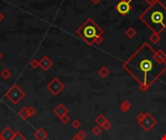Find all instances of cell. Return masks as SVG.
Segmentation results:
<instances>
[{
  "instance_id": "obj_12",
  "label": "cell",
  "mask_w": 166,
  "mask_h": 140,
  "mask_svg": "<svg viewBox=\"0 0 166 140\" xmlns=\"http://www.w3.org/2000/svg\"><path fill=\"white\" fill-rule=\"evenodd\" d=\"M0 76H1V78H3L4 80H8V79H10V77L12 76V72L10 69L4 68V69H2L1 72H0Z\"/></svg>"
},
{
  "instance_id": "obj_3",
  "label": "cell",
  "mask_w": 166,
  "mask_h": 140,
  "mask_svg": "<svg viewBox=\"0 0 166 140\" xmlns=\"http://www.w3.org/2000/svg\"><path fill=\"white\" fill-rule=\"evenodd\" d=\"M103 30H102L97 23H96L92 19H87L84 22L81 27L77 29L76 34L83 39L84 42L89 44H92L93 42L96 43H100L102 41V34H103Z\"/></svg>"
},
{
  "instance_id": "obj_6",
  "label": "cell",
  "mask_w": 166,
  "mask_h": 140,
  "mask_svg": "<svg viewBox=\"0 0 166 140\" xmlns=\"http://www.w3.org/2000/svg\"><path fill=\"white\" fill-rule=\"evenodd\" d=\"M47 89H48V91H50L53 95L56 96L63 91V89H64V85H63L57 78H53V80L47 85Z\"/></svg>"
},
{
  "instance_id": "obj_24",
  "label": "cell",
  "mask_w": 166,
  "mask_h": 140,
  "mask_svg": "<svg viewBox=\"0 0 166 140\" xmlns=\"http://www.w3.org/2000/svg\"><path fill=\"white\" fill-rule=\"evenodd\" d=\"M2 57H3V54H2V53H1V52H0V59H1Z\"/></svg>"
},
{
  "instance_id": "obj_1",
  "label": "cell",
  "mask_w": 166,
  "mask_h": 140,
  "mask_svg": "<svg viewBox=\"0 0 166 140\" xmlns=\"http://www.w3.org/2000/svg\"><path fill=\"white\" fill-rule=\"evenodd\" d=\"M123 68L142 87L148 88L166 70V62H158L156 52L148 43H144L124 62Z\"/></svg>"
},
{
  "instance_id": "obj_8",
  "label": "cell",
  "mask_w": 166,
  "mask_h": 140,
  "mask_svg": "<svg viewBox=\"0 0 166 140\" xmlns=\"http://www.w3.org/2000/svg\"><path fill=\"white\" fill-rule=\"evenodd\" d=\"M15 135V132L11 129L10 127H6L3 129V130L0 132V137L4 140H12Z\"/></svg>"
},
{
  "instance_id": "obj_2",
  "label": "cell",
  "mask_w": 166,
  "mask_h": 140,
  "mask_svg": "<svg viewBox=\"0 0 166 140\" xmlns=\"http://www.w3.org/2000/svg\"><path fill=\"white\" fill-rule=\"evenodd\" d=\"M139 20L153 33L160 34L166 28V7L158 0L155 4L149 6L139 16Z\"/></svg>"
},
{
  "instance_id": "obj_9",
  "label": "cell",
  "mask_w": 166,
  "mask_h": 140,
  "mask_svg": "<svg viewBox=\"0 0 166 140\" xmlns=\"http://www.w3.org/2000/svg\"><path fill=\"white\" fill-rule=\"evenodd\" d=\"M33 136H34V138L36 140H45L48 137V132L44 129H42V127H39L33 133Z\"/></svg>"
},
{
  "instance_id": "obj_21",
  "label": "cell",
  "mask_w": 166,
  "mask_h": 140,
  "mask_svg": "<svg viewBox=\"0 0 166 140\" xmlns=\"http://www.w3.org/2000/svg\"><path fill=\"white\" fill-rule=\"evenodd\" d=\"M73 124V127H78L80 126V124H79V122H77V121L73 122V124Z\"/></svg>"
},
{
  "instance_id": "obj_25",
  "label": "cell",
  "mask_w": 166,
  "mask_h": 140,
  "mask_svg": "<svg viewBox=\"0 0 166 140\" xmlns=\"http://www.w3.org/2000/svg\"><path fill=\"white\" fill-rule=\"evenodd\" d=\"M72 140H79V138H77V137H75V138H73Z\"/></svg>"
},
{
  "instance_id": "obj_4",
  "label": "cell",
  "mask_w": 166,
  "mask_h": 140,
  "mask_svg": "<svg viewBox=\"0 0 166 140\" xmlns=\"http://www.w3.org/2000/svg\"><path fill=\"white\" fill-rule=\"evenodd\" d=\"M25 92L22 90L18 85H13L5 93V97L8 98L13 104L17 105L20 102L23 97L25 96Z\"/></svg>"
},
{
  "instance_id": "obj_7",
  "label": "cell",
  "mask_w": 166,
  "mask_h": 140,
  "mask_svg": "<svg viewBox=\"0 0 166 140\" xmlns=\"http://www.w3.org/2000/svg\"><path fill=\"white\" fill-rule=\"evenodd\" d=\"M39 66L43 70H45V71H47V70H49L53 66V60L49 57L44 56L39 60Z\"/></svg>"
},
{
  "instance_id": "obj_23",
  "label": "cell",
  "mask_w": 166,
  "mask_h": 140,
  "mask_svg": "<svg viewBox=\"0 0 166 140\" xmlns=\"http://www.w3.org/2000/svg\"><path fill=\"white\" fill-rule=\"evenodd\" d=\"M4 19V15H3L1 12H0V23H1V21Z\"/></svg>"
},
{
  "instance_id": "obj_11",
  "label": "cell",
  "mask_w": 166,
  "mask_h": 140,
  "mask_svg": "<svg viewBox=\"0 0 166 140\" xmlns=\"http://www.w3.org/2000/svg\"><path fill=\"white\" fill-rule=\"evenodd\" d=\"M18 114H19V116L23 119V120L26 121L27 119L29 118V115H28V110H27V107L26 106H23L20 109V111L18 112Z\"/></svg>"
},
{
  "instance_id": "obj_20",
  "label": "cell",
  "mask_w": 166,
  "mask_h": 140,
  "mask_svg": "<svg viewBox=\"0 0 166 140\" xmlns=\"http://www.w3.org/2000/svg\"><path fill=\"white\" fill-rule=\"evenodd\" d=\"M100 73L103 76H105V75H107L108 74V70H107V68L106 67H104V68H102L101 69V71H100Z\"/></svg>"
},
{
  "instance_id": "obj_26",
  "label": "cell",
  "mask_w": 166,
  "mask_h": 140,
  "mask_svg": "<svg viewBox=\"0 0 166 140\" xmlns=\"http://www.w3.org/2000/svg\"><path fill=\"white\" fill-rule=\"evenodd\" d=\"M0 140H4V139H2V138H1V137H0Z\"/></svg>"
},
{
  "instance_id": "obj_5",
  "label": "cell",
  "mask_w": 166,
  "mask_h": 140,
  "mask_svg": "<svg viewBox=\"0 0 166 140\" xmlns=\"http://www.w3.org/2000/svg\"><path fill=\"white\" fill-rule=\"evenodd\" d=\"M132 0H120L117 4L115 6V10L122 16H126L127 14L130 13L132 10L131 5Z\"/></svg>"
},
{
  "instance_id": "obj_14",
  "label": "cell",
  "mask_w": 166,
  "mask_h": 140,
  "mask_svg": "<svg viewBox=\"0 0 166 140\" xmlns=\"http://www.w3.org/2000/svg\"><path fill=\"white\" fill-rule=\"evenodd\" d=\"M125 34H126V36H127V37L132 38L135 34H136V31H135V29L133 28V27H129V28L126 30Z\"/></svg>"
},
{
  "instance_id": "obj_10",
  "label": "cell",
  "mask_w": 166,
  "mask_h": 140,
  "mask_svg": "<svg viewBox=\"0 0 166 140\" xmlns=\"http://www.w3.org/2000/svg\"><path fill=\"white\" fill-rule=\"evenodd\" d=\"M53 112H55L56 115H57V116L60 118V117H62V116H64V115H66V113H67V109H66L62 104H58L55 108Z\"/></svg>"
},
{
  "instance_id": "obj_19",
  "label": "cell",
  "mask_w": 166,
  "mask_h": 140,
  "mask_svg": "<svg viewBox=\"0 0 166 140\" xmlns=\"http://www.w3.org/2000/svg\"><path fill=\"white\" fill-rule=\"evenodd\" d=\"M60 120H61V122H62V123L66 124V123H67V122H68V117L66 116V115H64V116L60 117Z\"/></svg>"
},
{
  "instance_id": "obj_15",
  "label": "cell",
  "mask_w": 166,
  "mask_h": 140,
  "mask_svg": "<svg viewBox=\"0 0 166 140\" xmlns=\"http://www.w3.org/2000/svg\"><path fill=\"white\" fill-rule=\"evenodd\" d=\"M29 66L31 68H33V69L37 68L39 66V60L37 59H32L31 60H30V62H29Z\"/></svg>"
},
{
  "instance_id": "obj_17",
  "label": "cell",
  "mask_w": 166,
  "mask_h": 140,
  "mask_svg": "<svg viewBox=\"0 0 166 140\" xmlns=\"http://www.w3.org/2000/svg\"><path fill=\"white\" fill-rule=\"evenodd\" d=\"M150 39L153 42V43H156V42H158V41H159V34H156V33H153V34L150 37Z\"/></svg>"
},
{
  "instance_id": "obj_16",
  "label": "cell",
  "mask_w": 166,
  "mask_h": 140,
  "mask_svg": "<svg viewBox=\"0 0 166 140\" xmlns=\"http://www.w3.org/2000/svg\"><path fill=\"white\" fill-rule=\"evenodd\" d=\"M27 110H28V115H29V118H31L33 116H35L36 114V109L33 107V106H28L27 107Z\"/></svg>"
},
{
  "instance_id": "obj_22",
  "label": "cell",
  "mask_w": 166,
  "mask_h": 140,
  "mask_svg": "<svg viewBox=\"0 0 166 140\" xmlns=\"http://www.w3.org/2000/svg\"><path fill=\"white\" fill-rule=\"evenodd\" d=\"M91 2L93 3V4H98V3L101 2V0H91Z\"/></svg>"
},
{
  "instance_id": "obj_18",
  "label": "cell",
  "mask_w": 166,
  "mask_h": 140,
  "mask_svg": "<svg viewBox=\"0 0 166 140\" xmlns=\"http://www.w3.org/2000/svg\"><path fill=\"white\" fill-rule=\"evenodd\" d=\"M144 1L146 2L147 4H149V6H151V5L155 4V3L156 1H158V0H144Z\"/></svg>"
},
{
  "instance_id": "obj_13",
  "label": "cell",
  "mask_w": 166,
  "mask_h": 140,
  "mask_svg": "<svg viewBox=\"0 0 166 140\" xmlns=\"http://www.w3.org/2000/svg\"><path fill=\"white\" fill-rule=\"evenodd\" d=\"M12 140H26V137L20 132H16Z\"/></svg>"
}]
</instances>
